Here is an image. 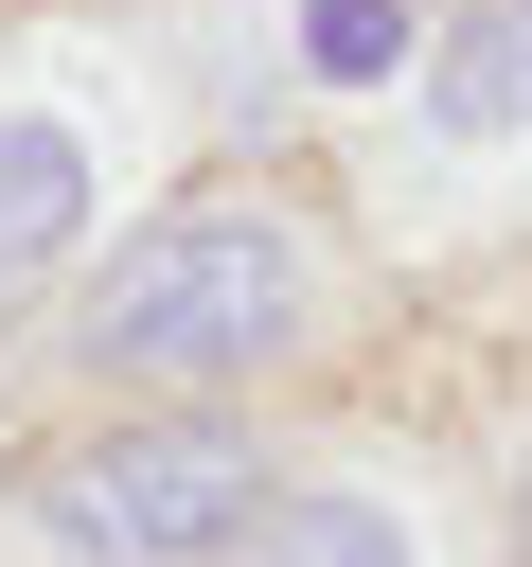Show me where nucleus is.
Masks as SVG:
<instances>
[{
	"label": "nucleus",
	"mask_w": 532,
	"mask_h": 567,
	"mask_svg": "<svg viewBox=\"0 0 532 567\" xmlns=\"http://www.w3.org/2000/svg\"><path fill=\"white\" fill-rule=\"evenodd\" d=\"M514 549H532V443H514Z\"/></svg>",
	"instance_id": "nucleus-7"
},
{
	"label": "nucleus",
	"mask_w": 532,
	"mask_h": 567,
	"mask_svg": "<svg viewBox=\"0 0 532 567\" xmlns=\"http://www.w3.org/2000/svg\"><path fill=\"white\" fill-rule=\"evenodd\" d=\"M71 230H89V142L53 106H0V284L71 266Z\"/></svg>",
	"instance_id": "nucleus-4"
},
{
	"label": "nucleus",
	"mask_w": 532,
	"mask_h": 567,
	"mask_svg": "<svg viewBox=\"0 0 532 567\" xmlns=\"http://www.w3.org/2000/svg\"><path fill=\"white\" fill-rule=\"evenodd\" d=\"M301 53H319L337 89H372V71L408 53V18H390V0H319V18H301Z\"/></svg>",
	"instance_id": "nucleus-6"
},
{
	"label": "nucleus",
	"mask_w": 532,
	"mask_h": 567,
	"mask_svg": "<svg viewBox=\"0 0 532 567\" xmlns=\"http://www.w3.org/2000/svg\"><path fill=\"white\" fill-rule=\"evenodd\" d=\"M301 319H319V248H301V213H266V195H195V213L124 230V266L71 301V354H89L106 390H248V372L301 354Z\"/></svg>",
	"instance_id": "nucleus-1"
},
{
	"label": "nucleus",
	"mask_w": 532,
	"mask_h": 567,
	"mask_svg": "<svg viewBox=\"0 0 532 567\" xmlns=\"http://www.w3.org/2000/svg\"><path fill=\"white\" fill-rule=\"evenodd\" d=\"M35 532L71 567H231L266 532V443L213 425V408H160V425H89L35 461Z\"/></svg>",
	"instance_id": "nucleus-2"
},
{
	"label": "nucleus",
	"mask_w": 532,
	"mask_h": 567,
	"mask_svg": "<svg viewBox=\"0 0 532 567\" xmlns=\"http://www.w3.org/2000/svg\"><path fill=\"white\" fill-rule=\"evenodd\" d=\"M266 567H426V549H408L390 496H337L319 478V496H266Z\"/></svg>",
	"instance_id": "nucleus-5"
},
{
	"label": "nucleus",
	"mask_w": 532,
	"mask_h": 567,
	"mask_svg": "<svg viewBox=\"0 0 532 567\" xmlns=\"http://www.w3.org/2000/svg\"><path fill=\"white\" fill-rule=\"evenodd\" d=\"M426 124H443V142H532V0H461V18H443Z\"/></svg>",
	"instance_id": "nucleus-3"
}]
</instances>
